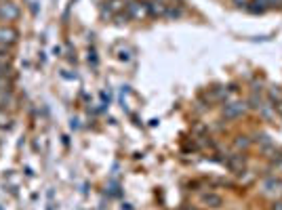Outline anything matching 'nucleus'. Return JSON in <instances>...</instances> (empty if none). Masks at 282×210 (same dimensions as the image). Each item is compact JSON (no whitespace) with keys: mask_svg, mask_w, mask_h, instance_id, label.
<instances>
[{"mask_svg":"<svg viewBox=\"0 0 282 210\" xmlns=\"http://www.w3.org/2000/svg\"><path fill=\"white\" fill-rule=\"evenodd\" d=\"M19 15H21V9L13 2V0L0 2V21H4V26H6V23L17 21V19H19Z\"/></svg>","mask_w":282,"mask_h":210,"instance_id":"f257e3e1","label":"nucleus"},{"mask_svg":"<svg viewBox=\"0 0 282 210\" xmlns=\"http://www.w3.org/2000/svg\"><path fill=\"white\" fill-rule=\"evenodd\" d=\"M247 110H248L247 101H232V103L223 105V118L225 120H236L242 114H247Z\"/></svg>","mask_w":282,"mask_h":210,"instance_id":"f03ea898","label":"nucleus"},{"mask_svg":"<svg viewBox=\"0 0 282 210\" xmlns=\"http://www.w3.org/2000/svg\"><path fill=\"white\" fill-rule=\"evenodd\" d=\"M17 38H19V34L13 26H0V44L13 46L15 42H17Z\"/></svg>","mask_w":282,"mask_h":210,"instance_id":"7ed1b4c3","label":"nucleus"},{"mask_svg":"<svg viewBox=\"0 0 282 210\" xmlns=\"http://www.w3.org/2000/svg\"><path fill=\"white\" fill-rule=\"evenodd\" d=\"M200 204L207 206V208H221L223 206V198L219 196V193H213V191H207L200 196Z\"/></svg>","mask_w":282,"mask_h":210,"instance_id":"20e7f679","label":"nucleus"},{"mask_svg":"<svg viewBox=\"0 0 282 210\" xmlns=\"http://www.w3.org/2000/svg\"><path fill=\"white\" fill-rule=\"evenodd\" d=\"M261 189L265 196H272V193H282V179L278 177H268L261 185Z\"/></svg>","mask_w":282,"mask_h":210,"instance_id":"39448f33","label":"nucleus"},{"mask_svg":"<svg viewBox=\"0 0 282 210\" xmlns=\"http://www.w3.org/2000/svg\"><path fill=\"white\" fill-rule=\"evenodd\" d=\"M245 162H247V158L242 153H238V155H230V158L225 160V164H228V168L232 173L240 175V173H245Z\"/></svg>","mask_w":282,"mask_h":210,"instance_id":"423d86ee","label":"nucleus"},{"mask_svg":"<svg viewBox=\"0 0 282 210\" xmlns=\"http://www.w3.org/2000/svg\"><path fill=\"white\" fill-rule=\"evenodd\" d=\"M250 143H253V141H250L247 135H238L236 139H234V150H236V151H247L250 147Z\"/></svg>","mask_w":282,"mask_h":210,"instance_id":"0eeeda50","label":"nucleus"},{"mask_svg":"<svg viewBox=\"0 0 282 210\" xmlns=\"http://www.w3.org/2000/svg\"><path fill=\"white\" fill-rule=\"evenodd\" d=\"M268 101H270L274 107L280 103V101H282V90H280V87H272V89H268Z\"/></svg>","mask_w":282,"mask_h":210,"instance_id":"6e6552de","label":"nucleus"},{"mask_svg":"<svg viewBox=\"0 0 282 210\" xmlns=\"http://www.w3.org/2000/svg\"><path fill=\"white\" fill-rule=\"evenodd\" d=\"M147 9H150L152 15H167V2H150L147 4Z\"/></svg>","mask_w":282,"mask_h":210,"instance_id":"1a4fd4ad","label":"nucleus"},{"mask_svg":"<svg viewBox=\"0 0 282 210\" xmlns=\"http://www.w3.org/2000/svg\"><path fill=\"white\" fill-rule=\"evenodd\" d=\"M255 143H259L263 150H268V147H272L274 143H272V139H270V135H265V133H259L255 137Z\"/></svg>","mask_w":282,"mask_h":210,"instance_id":"9d476101","label":"nucleus"},{"mask_svg":"<svg viewBox=\"0 0 282 210\" xmlns=\"http://www.w3.org/2000/svg\"><path fill=\"white\" fill-rule=\"evenodd\" d=\"M11 59V46H6V44H0V61H9Z\"/></svg>","mask_w":282,"mask_h":210,"instance_id":"9b49d317","label":"nucleus"},{"mask_svg":"<svg viewBox=\"0 0 282 210\" xmlns=\"http://www.w3.org/2000/svg\"><path fill=\"white\" fill-rule=\"evenodd\" d=\"M0 90H11V84L6 82V78H0Z\"/></svg>","mask_w":282,"mask_h":210,"instance_id":"f8f14e48","label":"nucleus"},{"mask_svg":"<svg viewBox=\"0 0 282 210\" xmlns=\"http://www.w3.org/2000/svg\"><path fill=\"white\" fill-rule=\"evenodd\" d=\"M270 210H282V200H274Z\"/></svg>","mask_w":282,"mask_h":210,"instance_id":"ddd939ff","label":"nucleus"},{"mask_svg":"<svg viewBox=\"0 0 282 210\" xmlns=\"http://www.w3.org/2000/svg\"><path fill=\"white\" fill-rule=\"evenodd\" d=\"M234 2H236L238 6H245V9H247V4H248V0H234Z\"/></svg>","mask_w":282,"mask_h":210,"instance_id":"4468645a","label":"nucleus"},{"mask_svg":"<svg viewBox=\"0 0 282 210\" xmlns=\"http://www.w3.org/2000/svg\"><path fill=\"white\" fill-rule=\"evenodd\" d=\"M282 2V0H268V4H270V9H272V6H276V4H280Z\"/></svg>","mask_w":282,"mask_h":210,"instance_id":"2eb2a0df","label":"nucleus"},{"mask_svg":"<svg viewBox=\"0 0 282 210\" xmlns=\"http://www.w3.org/2000/svg\"><path fill=\"white\" fill-rule=\"evenodd\" d=\"M0 2H6V0H0Z\"/></svg>","mask_w":282,"mask_h":210,"instance_id":"dca6fc26","label":"nucleus"},{"mask_svg":"<svg viewBox=\"0 0 282 210\" xmlns=\"http://www.w3.org/2000/svg\"><path fill=\"white\" fill-rule=\"evenodd\" d=\"M280 4H282V2H280Z\"/></svg>","mask_w":282,"mask_h":210,"instance_id":"f3484780","label":"nucleus"}]
</instances>
